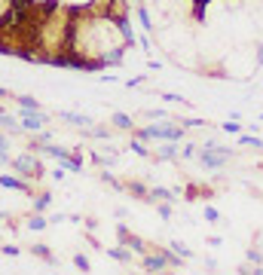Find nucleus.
<instances>
[{
  "label": "nucleus",
  "instance_id": "f257e3e1",
  "mask_svg": "<svg viewBox=\"0 0 263 275\" xmlns=\"http://www.w3.org/2000/svg\"><path fill=\"white\" fill-rule=\"evenodd\" d=\"M16 165H19L22 171H34V168H37V165H34V159H19Z\"/></svg>",
  "mask_w": 263,
  "mask_h": 275
},
{
  "label": "nucleus",
  "instance_id": "f03ea898",
  "mask_svg": "<svg viewBox=\"0 0 263 275\" xmlns=\"http://www.w3.org/2000/svg\"><path fill=\"white\" fill-rule=\"evenodd\" d=\"M0 98H4V92H0Z\"/></svg>",
  "mask_w": 263,
  "mask_h": 275
}]
</instances>
